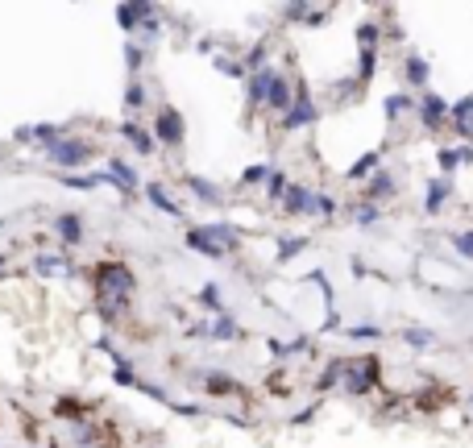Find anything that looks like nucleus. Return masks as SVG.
<instances>
[{"instance_id": "nucleus-1", "label": "nucleus", "mask_w": 473, "mask_h": 448, "mask_svg": "<svg viewBox=\"0 0 473 448\" xmlns=\"http://www.w3.org/2000/svg\"><path fill=\"white\" fill-rule=\"evenodd\" d=\"M92 286H95V308H100L104 319H116L138 295V278L125 262H100L92 270Z\"/></svg>"}, {"instance_id": "nucleus-2", "label": "nucleus", "mask_w": 473, "mask_h": 448, "mask_svg": "<svg viewBox=\"0 0 473 448\" xmlns=\"http://www.w3.org/2000/svg\"><path fill=\"white\" fill-rule=\"evenodd\" d=\"M92 141H88V137H62V141H54V145H50L46 150V162H54V166H58V175H75V171H79V166H88V162H92Z\"/></svg>"}, {"instance_id": "nucleus-3", "label": "nucleus", "mask_w": 473, "mask_h": 448, "mask_svg": "<svg viewBox=\"0 0 473 448\" xmlns=\"http://www.w3.org/2000/svg\"><path fill=\"white\" fill-rule=\"evenodd\" d=\"M154 141L162 145V150H183V141H187V121H183V112L175 108V104H162L158 112H154Z\"/></svg>"}, {"instance_id": "nucleus-4", "label": "nucleus", "mask_w": 473, "mask_h": 448, "mask_svg": "<svg viewBox=\"0 0 473 448\" xmlns=\"http://www.w3.org/2000/svg\"><path fill=\"white\" fill-rule=\"evenodd\" d=\"M378 357H345V395H366L378 382Z\"/></svg>"}, {"instance_id": "nucleus-5", "label": "nucleus", "mask_w": 473, "mask_h": 448, "mask_svg": "<svg viewBox=\"0 0 473 448\" xmlns=\"http://www.w3.org/2000/svg\"><path fill=\"white\" fill-rule=\"evenodd\" d=\"M316 121H320V104L312 100L307 88H295V104H291V112L283 117V133L307 129V125H316Z\"/></svg>"}, {"instance_id": "nucleus-6", "label": "nucleus", "mask_w": 473, "mask_h": 448, "mask_svg": "<svg viewBox=\"0 0 473 448\" xmlns=\"http://www.w3.org/2000/svg\"><path fill=\"white\" fill-rule=\"evenodd\" d=\"M415 117H420V125H424L427 133H436V129H444V121L453 117V104H448L444 95H436V91H420Z\"/></svg>"}, {"instance_id": "nucleus-7", "label": "nucleus", "mask_w": 473, "mask_h": 448, "mask_svg": "<svg viewBox=\"0 0 473 448\" xmlns=\"http://www.w3.org/2000/svg\"><path fill=\"white\" fill-rule=\"evenodd\" d=\"M274 79H279V67H262V71L245 75V104H249V108H266Z\"/></svg>"}, {"instance_id": "nucleus-8", "label": "nucleus", "mask_w": 473, "mask_h": 448, "mask_svg": "<svg viewBox=\"0 0 473 448\" xmlns=\"http://www.w3.org/2000/svg\"><path fill=\"white\" fill-rule=\"evenodd\" d=\"M62 137H67L62 125L42 121V125H21V129L13 133V141H17V145H42V150H50V145H54V141H62Z\"/></svg>"}, {"instance_id": "nucleus-9", "label": "nucleus", "mask_w": 473, "mask_h": 448, "mask_svg": "<svg viewBox=\"0 0 473 448\" xmlns=\"http://www.w3.org/2000/svg\"><path fill=\"white\" fill-rule=\"evenodd\" d=\"M54 237L62 241V249H79V245L88 241L84 216H79V212H58V216H54Z\"/></svg>"}, {"instance_id": "nucleus-10", "label": "nucleus", "mask_w": 473, "mask_h": 448, "mask_svg": "<svg viewBox=\"0 0 473 448\" xmlns=\"http://www.w3.org/2000/svg\"><path fill=\"white\" fill-rule=\"evenodd\" d=\"M116 133H121V137H125V141H129V145H133V154H138V158H149V154L158 150V141H154V133L145 129L142 121H133V117H125Z\"/></svg>"}, {"instance_id": "nucleus-11", "label": "nucleus", "mask_w": 473, "mask_h": 448, "mask_svg": "<svg viewBox=\"0 0 473 448\" xmlns=\"http://www.w3.org/2000/svg\"><path fill=\"white\" fill-rule=\"evenodd\" d=\"M108 175H112V183L121 187V195H125V199H133V195L142 191V175H138V166H133V162H125V158H108Z\"/></svg>"}, {"instance_id": "nucleus-12", "label": "nucleus", "mask_w": 473, "mask_h": 448, "mask_svg": "<svg viewBox=\"0 0 473 448\" xmlns=\"http://www.w3.org/2000/svg\"><path fill=\"white\" fill-rule=\"evenodd\" d=\"M382 158H386V145H378V150H366V154H361V158L345 171V179H349V183H370L382 171Z\"/></svg>"}, {"instance_id": "nucleus-13", "label": "nucleus", "mask_w": 473, "mask_h": 448, "mask_svg": "<svg viewBox=\"0 0 473 448\" xmlns=\"http://www.w3.org/2000/svg\"><path fill=\"white\" fill-rule=\"evenodd\" d=\"M312 204H316V191L303 187V183H291L283 195V212L286 216H312Z\"/></svg>"}, {"instance_id": "nucleus-14", "label": "nucleus", "mask_w": 473, "mask_h": 448, "mask_svg": "<svg viewBox=\"0 0 473 448\" xmlns=\"http://www.w3.org/2000/svg\"><path fill=\"white\" fill-rule=\"evenodd\" d=\"M394 195H399V179L382 166L378 175L366 183V204H378V208H382V204H386V199H394Z\"/></svg>"}, {"instance_id": "nucleus-15", "label": "nucleus", "mask_w": 473, "mask_h": 448, "mask_svg": "<svg viewBox=\"0 0 473 448\" xmlns=\"http://www.w3.org/2000/svg\"><path fill=\"white\" fill-rule=\"evenodd\" d=\"M448 195H453V179H427V187H424V212L427 216H440L444 212V204H448Z\"/></svg>"}, {"instance_id": "nucleus-16", "label": "nucleus", "mask_w": 473, "mask_h": 448, "mask_svg": "<svg viewBox=\"0 0 473 448\" xmlns=\"http://www.w3.org/2000/svg\"><path fill=\"white\" fill-rule=\"evenodd\" d=\"M154 13V4H116V25L129 34V42L138 38V29H142V21Z\"/></svg>"}, {"instance_id": "nucleus-17", "label": "nucleus", "mask_w": 473, "mask_h": 448, "mask_svg": "<svg viewBox=\"0 0 473 448\" xmlns=\"http://www.w3.org/2000/svg\"><path fill=\"white\" fill-rule=\"evenodd\" d=\"M183 241H187V249L204 253V258H212V262H225V258H229V253H225V249H220V245H216V241H212L208 232H204V224L187 228V232H183Z\"/></svg>"}, {"instance_id": "nucleus-18", "label": "nucleus", "mask_w": 473, "mask_h": 448, "mask_svg": "<svg viewBox=\"0 0 473 448\" xmlns=\"http://www.w3.org/2000/svg\"><path fill=\"white\" fill-rule=\"evenodd\" d=\"M420 108V95H411V91H390L386 100H382V112H386V121H399V117H411Z\"/></svg>"}, {"instance_id": "nucleus-19", "label": "nucleus", "mask_w": 473, "mask_h": 448, "mask_svg": "<svg viewBox=\"0 0 473 448\" xmlns=\"http://www.w3.org/2000/svg\"><path fill=\"white\" fill-rule=\"evenodd\" d=\"M142 191H145V199H149V204H154L158 212H166V216L183 220V204H179V199H171V191H166L162 183H145Z\"/></svg>"}, {"instance_id": "nucleus-20", "label": "nucleus", "mask_w": 473, "mask_h": 448, "mask_svg": "<svg viewBox=\"0 0 473 448\" xmlns=\"http://www.w3.org/2000/svg\"><path fill=\"white\" fill-rule=\"evenodd\" d=\"M204 232H208V237H212V241H216V245H220L225 253H236V249H241V237H245V232H241L236 224H225V220L204 224Z\"/></svg>"}, {"instance_id": "nucleus-21", "label": "nucleus", "mask_w": 473, "mask_h": 448, "mask_svg": "<svg viewBox=\"0 0 473 448\" xmlns=\"http://www.w3.org/2000/svg\"><path fill=\"white\" fill-rule=\"evenodd\" d=\"M291 104H295V84L279 71V79H274V88H270L266 108H270V112H279V117H286V112H291Z\"/></svg>"}, {"instance_id": "nucleus-22", "label": "nucleus", "mask_w": 473, "mask_h": 448, "mask_svg": "<svg viewBox=\"0 0 473 448\" xmlns=\"http://www.w3.org/2000/svg\"><path fill=\"white\" fill-rule=\"evenodd\" d=\"M403 79H407L415 91H427V79H432L427 58H420V54H407V58H403Z\"/></svg>"}, {"instance_id": "nucleus-23", "label": "nucleus", "mask_w": 473, "mask_h": 448, "mask_svg": "<svg viewBox=\"0 0 473 448\" xmlns=\"http://www.w3.org/2000/svg\"><path fill=\"white\" fill-rule=\"evenodd\" d=\"M245 332H241V324H236V315H216L212 319V328H208V341H216V345H229V341H241Z\"/></svg>"}, {"instance_id": "nucleus-24", "label": "nucleus", "mask_w": 473, "mask_h": 448, "mask_svg": "<svg viewBox=\"0 0 473 448\" xmlns=\"http://www.w3.org/2000/svg\"><path fill=\"white\" fill-rule=\"evenodd\" d=\"M436 162H440V179H448L457 166L473 162V145H453V150H440V154H436Z\"/></svg>"}, {"instance_id": "nucleus-25", "label": "nucleus", "mask_w": 473, "mask_h": 448, "mask_svg": "<svg viewBox=\"0 0 473 448\" xmlns=\"http://www.w3.org/2000/svg\"><path fill=\"white\" fill-rule=\"evenodd\" d=\"M187 191L199 199V204H212V208H220V204H225V191H220L216 183L199 179V175H187Z\"/></svg>"}, {"instance_id": "nucleus-26", "label": "nucleus", "mask_w": 473, "mask_h": 448, "mask_svg": "<svg viewBox=\"0 0 473 448\" xmlns=\"http://www.w3.org/2000/svg\"><path fill=\"white\" fill-rule=\"evenodd\" d=\"M34 270L42 278H67L71 274V262H67V253H38L34 258Z\"/></svg>"}, {"instance_id": "nucleus-27", "label": "nucleus", "mask_w": 473, "mask_h": 448, "mask_svg": "<svg viewBox=\"0 0 473 448\" xmlns=\"http://www.w3.org/2000/svg\"><path fill=\"white\" fill-rule=\"evenodd\" d=\"M195 303H199V308H208V312H216V315L229 312V308H225V295H220V286H216V282H204V286H199V295H195Z\"/></svg>"}, {"instance_id": "nucleus-28", "label": "nucleus", "mask_w": 473, "mask_h": 448, "mask_svg": "<svg viewBox=\"0 0 473 448\" xmlns=\"http://www.w3.org/2000/svg\"><path fill=\"white\" fill-rule=\"evenodd\" d=\"M340 382H345V357H332L328 369H324V374H320V382H316V390H320V395H328L332 386H340Z\"/></svg>"}, {"instance_id": "nucleus-29", "label": "nucleus", "mask_w": 473, "mask_h": 448, "mask_svg": "<svg viewBox=\"0 0 473 448\" xmlns=\"http://www.w3.org/2000/svg\"><path fill=\"white\" fill-rule=\"evenodd\" d=\"M145 100H149L145 84H142V79H129V84H125V112H129V117H133V112H142Z\"/></svg>"}, {"instance_id": "nucleus-30", "label": "nucleus", "mask_w": 473, "mask_h": 448, "mask_svg": "<svg viewBox=\"0 0 473 448\" xmlns=\"http://www.w3.org/2000/svg\"><path fill=\"white\" fill-rule=\"evenodd\" d=\"M399 336H403V345H411V349H432V345H436V332H432V328H420V324L403 328Z\"/></svg>"}, {"instance_id": "nucleus-31", "label": "nucleus", "mask_w": 473, "mask_h": 448, "mask_svg": "<svg viewBox=\"0 0 473 448\" xmlns=\"http://www.w3.org/2000/svg\"><path fill=\"white\" fill-rule=\"evenodd\" d=\"M270 175H274V166H270V162H253V166H245V171H241V187H266Z\"/></svg>"}, {"instance_id": "nucleus-32", "label": "nucleus", "mask_w": 473, "mask_h": 448, "mask_svg": "<svg viewBox=\"0 0 473 448\" xmlns=\"http://www.w3.org/2000/svg\"><path fill=\"white\" fill-rule=\"evenodd\" d=\"M374 71H378V50H361L357 54V88H366L374 79Z\"/></svg>"}, {"instance_id": "nucleus-33", "label": "nucleus", "mask_w": 473, "mask_h": 448, "mask_svg": "<svg viewBox=\"0 0 473 448\" xmlns=\"http://www.w3.org/2000/svg\"><path fill=\"white\" fill-rule=\"evenodd\" d=\"M125 67H129V79H142V67H145V50L138 42H125Z\"/></svg>"}, {"instance_id": "nucleus-34", "label": "nucleus", "mask_w": 473, "mask_h": 448, "mask_svg": "<svg viewBox=\"0 0 473 448\" xmlns=\"http://www.w3.org/2000/svg\"><path fill=\"white\" fill-rule=\"evenodd\" d=\"M353 220H357V228H374V224L382 220V208H378V204H366V199H361V204L353 208Z\"/></svg>"}, {"instance_id": "nucleus-35", "label": "nucleus", "mask_w": 473, "mask_h": 448, "mask_svg": "<svg viewBox=\"0 0 473 448\" xmlns=\"http://www.w3.org/2000/svg\"><path fill=\"white\" fill-rule=\"evenodd\" d=\"M345 336L349 341H374L378 345L382 336H386V328H378V324H353V328H345Z\"/></svg>"}, {"instance_id": "nucleus-36", "label": "nucleus", "mask_w": 473, "mask_h": 448, "mask_svg": "<svg viewBox=\"0 0 473 448\" xmlns=\"http://www.w3.org/2000/svg\"><path fill=\"white\" fill-rule=\"evenodd\" d=\"M340 212V204L332 199L328 191H316V204H312V216H320V220H332Z\"/></svg>"}, {"instance_id": "nucleus-37", "label": "nucleus", "mask_w": 473, "mask_h": 448, "mask_svg": "<svg viewBox=\"0 0 473 448\" xmlns=\"http://www.w3.org/2000/svg\"><path fill=\"white\" fill-rule=\"evenodd\" d=\"M378 42H382V29L374 21H361V25H357V46H361V50H378Z\"/></svg>"}, {"instance_id": "nucleus-38", "label": "nucleus", "mask_w": 473, "mask_h": 448, "mask_svg": "<svg viewBox=\"0 0 473 448\" xmlns=\"http://www.w3.org/2000/svg\"><path fill=\"white\" fill-rule=\"evenodd\" d=\"M448 241H453V249H457L465 262H473V228H457V232H448Z\"/></svg>"}, {"instance_id": "nucleus-39", "label": "nucleus", "mask_w": 473, "mask_h": 448, "mask_svg": "<svg viewBox=\"0 0 473 448\" xmlns=\"http://www.w3.org/2000/svg\"><path fill=\"white\" fill-rule=\"evenodd\" d=\"M286 187H291V179H286V171H274V175H270V183H266V199H274V204H283Z\"/></svg>"}, {"instance_id": "nucleus-40", "label": "nucleus", "mask_w": 473, "mask_h": 448, "mask_svg": "<svg viewBox=\"0 0 473 448\" xmlns=\"http://www.w3.org/2000/svg\"><path fill=\"white\" fill-rule=\"evenodd\" d=\"M307 249V237H283L279 241V262H291L295 253H303Z\"/></svg>"}, {"instance_id": "nucleus-41", "label": "nucleus", "mask_w": 473, "mask_h": 448, "mask_svg": "<svg viewBox=\"0 0 473 448\" xmlns=\"http://www.w3.org/2000/svg\"><path fill=\"white\" fill-rule=\"evenodd\" d=\"M208 390H216V395H241V386H236L229 374H208Z\"/></svg>"}, {"instance_id": "nucleus-42", "label": "nucleus", "mask_w": 473, "mask_h": 448, "mask_svg": "<svg viewBox=\"0 0 473 448\" xmlns=\"http://www.w3.org/2000/svg\"><path fill=\"white\" fill-rule=\"evenodd\" d=\"M216 71H220V75H233V79H245L241 58H229V54H220V58H216Z\"/></svg>"}, {"instance_id": "nucleus-43", "label": "nucleus", "mask_w": 473, "mask_h": 448, "mask_svg": "<svg viewBox=\"0 0 473 448\" xmlns=\"http://www.w3.org/2000/svg\"><path fill=\"white\" fill-rule=\"evenodd\" d=\"M71 440H75V444H95V428H88V423H71Z\"/></svg>"}, {"instance_id": "nucleus-44", "label": "nucleus", "mask_w": 473, "mask_h": 448, "mask_svg": "<svg viewBox=\"0 0 473 448\" xmlns=\"http://www.w3.org/2000/svg\"><path fill=\"white\" fill-rule=\"evenodd\" d=\"M208 328H212L208 319H195V324L187 328V336H195V341H208Z\"/></svg>"}, {"instance_id": "nucleus-45", "label": "nucleus", "mask_w": 473, "mask_h": 448, "mask_svg": "<svg viewBox=\"0 0 473 448\" xmlns=\"http://www.w3.org/2000/svg\"><path fill=\"white\" fill-rule=\"evenodd\" d=\"M171 407H175L179 415H204V407L199 403H171Z\"/></svg>"}, {"instance_id": "nucleus-46", "label": "nucleus", "mask_w": 473, "mask_h": 448, "mask_svg": "<svg viewBox=\"0 0 473 448\" xmlns=\"http://www.w3.org/2000/svg\"><path fill=\"white\" fill-rule=\"evenodd\" d=\"M0 266H4V258H0Z\"/></svg>"}, {"instance_id": "nucleus-47", "label": "nucleus", "mask_w": 473, "mask_h": 448, "mask_svg": "<svg viewBox=\"0 0 473 448\" xmlns=\"http://www.w3.org/2000/svg\"><path fill=\"white\" fill-rule=\"evenodd\" d=\"M0 228H4V220H0Z\"/></svg>"}, {"instance_id": "nucleus-48", "label": "nucleus", "mask_w": 473, "mask_h": 448, "mask_svg": "<svg viewBox=\"0 0 473 448\" xmlns=\"http://www.w3.org/2000/svg\"><path fill=\"white\" fill-rule=\"evenodd\" d=\"M469 403H473V395H469Z\"/></svg>"}]
</instances>
